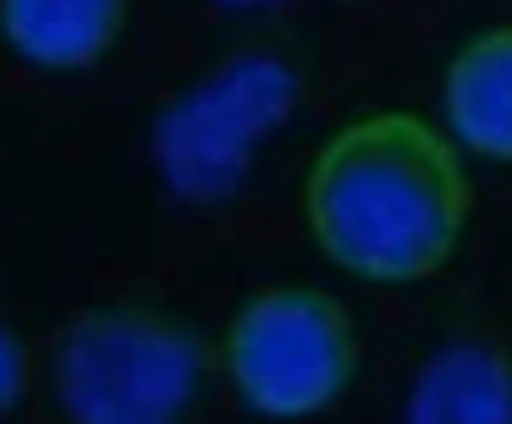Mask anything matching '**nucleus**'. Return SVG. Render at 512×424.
I'll return each instance as SVG.
<instances>
[{"instance_id":"obj_1","label":"nucleus","mask_w":512,"mask_h":424,"mask_svg":"<svg viewBox=\"0 0 512 424\" xmlns=\"http://www.w3.org/2000/svg\"><path fill=\"white\" fill-rule=\"evenodd\" d=\"M468 177L452 138L408 111L347 122L309 171L314 243L364 281H419L457 248Z\"/></svg>"},{"instance_id":"obj_2","label":"nucleus","mask_w":512,"mask_h":424,"mask_svg":"<svg viewBox=\"0 0 512 424\" xmlns=\"http://www.w3.org/2000/svg\"><path fill=\"white\" fill-rule=\"evenodd\" d=\"M199 386V336L149 309H94L56 347V397L72 424H182Z\"/></svg>"},{"instance_id":"obj_3","label":"nucleus","mask_w":512,"mask_h":424,"mask_svg":"<svg viewBox=\"0 0 512 424\" xmlns=\"http://www.w3.org/2000/svg\"><path fill=\"white\" fill-rule=\"evenodd\" d=\"M298 72L270 50H248L215 67L204 83L160 111L155 122V171L171 199L226 204L248 182L265 138L298 111Z\"/></svg>"},{"instance_id":"obj_4","label":"nucleus","mask_w":512,"mask_h":424,"mask_svg":"<svg viewBox=\"0 0 512 424\" xmlns=\"http://www.w3.org/2000/svg\"><path fill=\"white\" fill-rule=\"evenodd\" d=\"M232 386L259 419L325 413L353 380V331L325 292L270 287L243 303L226 342Z\"/></svg>"},{"instance_id":"obj_5","label":"nucleus","mask_w":512,"mask_h":424,"mask_svg":"<svg viewBox=\"0 0 512 424\" xmlns=\"http://www.w3.org/2000/svg\"><path fill=\"white\" fill-rule=\"evenodd\" d=\"M402 424H512V364L474 336L441 342L413 375Z\"/></svg>"},{"instance_id":"obj_6","label":"nucleus","mask_w":512,"mask_h":424,"mask_svg":"<svg viewBox=\"0 0 512 424\" xmlns=\"http://www.w3.org/2000/svg\"><path fill=\"white\" fill-rule=\"evenodd\" d=\"M441 116L457 149L479 160H512V28L479 34L452 56Z\"/></svg>"},{"instance_id":"obj_7","label":"nucleus","mask_w":512,"mask_h":424,"mask_svg":"<svg viewBox=\"0 0 512 424\" xmlns=\"http://www.w3.org/2000/svg\"><path fill=\"white\" fill-rule=\"evenodd\" d=\"M127 0H0V34L28 67L83 72L116 45Z\"/></svg>"},{"instance_id":"obj_8","label":"nucleus","mask_w":512,"mask_h":424,"mask_svg":"<svg viewBox=\"0 0 512 424\" xmlns=\"http://www.w3.org/2000/svg\"><path fill=\"white\" fill-rule=\"evenodd\" d=\"M17 397H23V347H17V336L0 325V413L12 408Z\"/></svg>"},{"instance_id":"obj_9","label":"nucleus","mask_w":512,"mask_h":424,"mask_svg":"<svg viewBox=\"0 0 512 424\" xmlns=\"http://www.w3.org/2000/svg\"><path fill=\"white\" fill-rule=\"evenodd\" d=\"M221 6H276V0H221Z\"/></svg>"}]
</instances>
